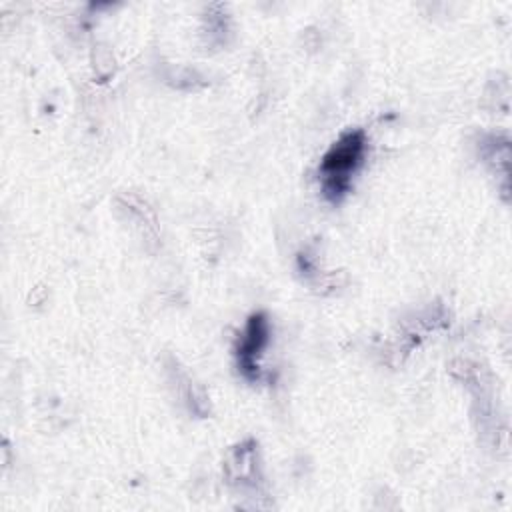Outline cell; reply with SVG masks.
<instances>
[{
  "mask_svg": "<svg viewBox=\"0 0 512 512\" xmlns=\"http://www.w3.org/2000/svg\"><path fill=\"white\" fill-rule=\"evenodd\" d=\"M366 134L362 130L344 132L322 156L318 174L324 196L338 202L350 188L352 176L364 162Z\"/></svg>",
  "mask_w": 512,
  "mask_h": 512,
  "instance_id": "cell-1",
  "label": "cell"
},
{
  "mask_svg": "<svg viewBox=\"0 0 512 512\" xmlns=\"http://www.w3.org/2000/svg\"><path fill=\"white\" fill-rule=\"evenodd\" d=\"M268 336H270V324H268L266 316L252 314L248 318L246 328L236 346L240 372L250 380L258 378V358L268 344Z\"/></svg>",
  "mask_w": 512,
  "mask_h": 512,
  "instance_id": "cell-2",
  "label": "cell"
}]
</instances>
